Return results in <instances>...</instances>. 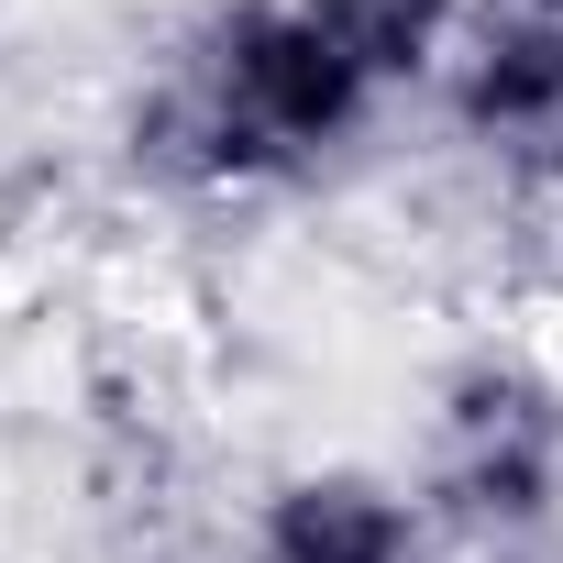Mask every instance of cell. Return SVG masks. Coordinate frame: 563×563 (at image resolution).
I'll return each mask as SVG.
<instances>
[{"label":"cell","mask_w":563,"mask_h":563,"mask_svg":"<svg viewBox=\"0 0 563 563\" xmlns=\"http://www.w3.org/2000/svg\"><path fill=\"white\" fill-rule=\"evenodd\" d=\"M387 111L398 100L365 78L321 0H210L133 89L122 155L177 199H265L354 166Z\"/></svg>","instance_id":"1"},{"label":"cell","mask_w":563,"mask_h":563,"mask_svg":"<svg viewBox=\"0 0 563 563\" xmlns=\"http://www.w3.org/2000/svg\"><path fill=\"white\" fill-rule=\"evenodd\" d=\"M431 519L486 541V552H530L563 530V376L541 354H464L431 387V475H420Z\"/></svg>","instance_id":"2"},{"label":"cell","mask_w":563,"mask_h":563,"mask_svg":"<svg viewBox=\"0 0 563 563\" xmlns=\"http://www.w3.org/2000/svg\"><path fill=\"white\" fill-rule=\"evenodd\" d=\"M442 122L497 177H563V12L530 0H464V34L442 67Z\"/></svg>","instance_id":"3"},{"label":"cell","mask_w":563,"mask_h":563,"mask_svg":"<svg viewBox=\"0 0 563 563\" xmlns=\"http://www.w3.org/2000/svg\"><path fill=\"white\" fill-rule=\"evenodd\" d=\"M254 563H442V519L376 464H299L254 497Z\"/></svg>","instance_id":"4"},{"label":"cell","mask_w":563,"mask_h":563,"mask_svg":"<svg viewBox=\"0 0 563 563\" xmlns=\"http://www.w3.org/2000/svg\"><path fill=\"white\" fill-rule=\"evenodd\" d=\"M497 563H519V552H497Z\"/></svg>","instance_id":"5"}]
</instances>
